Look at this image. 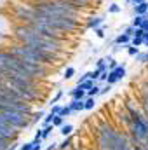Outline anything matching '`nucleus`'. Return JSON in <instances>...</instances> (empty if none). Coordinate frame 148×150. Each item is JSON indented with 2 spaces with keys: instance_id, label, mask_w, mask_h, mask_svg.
Here are the masks:
<instances>
[{
  "instance_id": "f257e3e1",
  "label": "nucleus",
  "mask_w": 148,
  "mask_h": 150,
  "mask_svg": "<svg viewBox=\"0 0 148 150\" xmlns=\"http://www.w3.org/2000/svg\"><path fill=\"white\" fill-rule=\"evenodd\" d=\"M12 40L19 42V44H25V45L40 47V49L54 52L58 56H63V49H65V44H66L63 40H54V38L44 37L28 25H16L14 32H12Z\"/></svg>"
},
{
  "instance_id": "f03ea898",
  "label": "nucleus",
  "mask_w": 148,
  "mask_h": 150,
  "mask_svg": "<svg viewBox=\"0 0 148 150\" xmlns=\"http://www.w3.org/2000/svg\"><path fill=\"white\" fill-rule=\"evenodd\" d=\"M120 129H117L115 126H111L110 122H101L96 127V149L98 150H113L115 143L120 136Z\"/></svg>"
},
{
  "instance_id": "7ed1b4c3",
  "label": "nucleus",
  "mask_w": 148,
  "mask_h": 150,
  "mask_svg": "<svg viewBox=\"0 0 148 150\" xmlns=\"http://www.w3.org/2000/svg\"><path fill=\"white\" fill-rule=\"evenodd\" d=\"M4 115V119L12 126V127H16L18 131H23V129H26L30 124H32V117L30 115H26V113L23 112H18V110H5V112H0Z\"/></svg>"
},
{
  "instance_id": "20e7f679",
  "label": "nucleus",
  "mask_w": 148,
  "mask_h": 150,
  "mask_svg": "<svg viewBox=\"0 0 148 150\" xmlns=\"http://www.w3.org/2000/svg\"><path fill=\"white\" fill-rule=\"evenodd\" d=\"M12 32H14L12 21H11L4 12H0V33L5 35V37H9V38H12Z\"/></svg>"
},
{
  "instance_id": "39448f33",
  "label": "nucleus",
  "mask_w": 148,
  "mask_h": 150,
  "mask_svg": "<svg viewBox=\"0 0 148 150\" xmlns=\"http://www.w3.org/2000/svg\"><path fill=\"white\" fill-rule=\"evenodd\" d=\"M103 23H105V16H94V18H89L85 21V28L87 30H96V28L103 26Z\"/></svg>"
},
{
  "instance_id": "423d86ee",
  "label": "nucleus",
  "mask_w": 148,
  "mask_h": 150,
  "mask_svg": "<svg viewBox=\"0 0 148 150\" xmlns=\"http://www.w3.org/2000/svg\"><path fill=\"white\" fill-rule=\"evenodd\" d=\"M68 94H70L72 100H85V98H87V93H85L84 89H80L78 86H75L73 89H70Z\"/></svg>"
},
{
  "instance_id": "0eeeda50",
  "label": "nucleus",
  "mask_w": 148,
  "mask_h": 150,
  "mask_svg": "<svg viewBox=\"0 0 148 150\" xmlns=\"http://www.w3.org/2000/svg\"><path fill=\"white\" fill-rule=\"evenodd\" d=\"M131 38L132 37H129L127 33H118L117 37H115V40H113V45H127V44H131Z\"/></svg>"
},
{
  "instance_id": "6e6552de",
  "label": "nucleus",
  "mask_w": 148,
  "mask_h": 150,
  "mask_svg": "<svg viewBox=\"0 0 148 150\" xmlns=\"http://www.w3.org/2000/svg\"><path fill=\"white\" fill-rule=\"evenodd\" d=\"M132 14L134 16H147L148 14V2H143L140 5H134L132 7Z\"/></svg>"
},
{
  "instance_id": "1a4fd4ad",
  "label": "nucleus",
  "mask_w": 148,
  "mask_h": 150,
  "mask_svg": "<svg viewBox=\"0 0 148 150\" xmlns=\"http://www.w3.org/2000/svg\"><path fill=\"white\" fill-rule=\"evenodd\" d=\"M68 105H70V108L73 112H84L85 110V101L84 100H72Z\"/></svg>"
},
{
  "instance_id": "9d476101",
  "label": "nucleus",
  "mask_w": 148,
  "mask_h": 150,
  "mask_svg": "<svg viewBox=\"0 0 148 150\" xmlns=\"http://www.w3.org/2000/svg\"><path fill=\"white\" fill-rule=\"evenodd\" d=\"M72 149H73V136L63 138V142L58 145V150H72Z\"/></svg>"
},
{
  "instance_id": "9b49d317",
  "label": "nucleus",
  "mask_w": 148,
  "mask_h": 150,
  "mask_svg": "<svg viewBox=\"0 0 148 150\" xmlns=\"http://www.w3.org/2000/svg\"><path fill=\"white\" fill-rule=\"evenodd\" d=\"M73 124H70V122H65L61 127H59V133L63 134V138H66V136H72V133H73Z\"/></svg>"
},
{
  "instance_id": "f8f14e48",
  "label": "nucleus",
  "mask_w": 148,
  "mask_h": 150,
  "mask_svg": "<svg viewBox=\"0 0 148 150\" xmlns=\"http://www.w3.org/2000/svg\"><path fill=\"white\" fill-rule=\"evenodd\" d=\"M111 72H115V77L118 79V82L122 80V79H125V75H127V68H125V65H118L115 70H111Z\"/></svg>"
},
{
  "instance_id": "ddd939ff",
  "label": "nucleus",
  "mask_w": 148,
  "mask_h": 150,
  "mask_svg": "<svg viewBox=\"0 0 148 150\" xmlns=\"http://www.w3.org/2000/svg\"><path fill=\"white\" fill-rule=\"evenodd\" d=\"M96 68L99 70V72H106L108 70V59L106 58H99L98 61H96ZM110 72V70H108Z\"/></svg>"
},
{
  "instance_id": "4468645a",
  "label": "nucleus",
  "mask_w": 148,
  "mask_h": 150,
  "mask_svg": "<svg viewBox=\"0 0 148 150\" xmlns=\"http://www.w3.org/2000/svg\"><path fill=\"white\" fill-rule=\"evenodd\" d=\"M75 74H77V68H75V67H66L65 72H63V80H70V79H73Z\"/></svg>"
},
{
  "instance_id": "2eb2a0df",
  "label": "nucleus",
  "mask_w": 148,
  "mask_h": 150,
  "mask_svg": "<svg viewBox=\"0 0 148 150\" xmlns=\"http://www.w3.org/2000/svg\"><path fill=\"white\" fill-rule=\"evenodd\" d=\"M125 51H127V54L129 56H132V58H136L141 51H140V47H136V45H132V44H127L125 45Z\"/></svg>"
},
{
  "instance_id": "dca6fc26",
  "label": "nucleus",
  "mask_w": 148,
  "mask_h": 150,
  "mask_svg": "<svg viewBox=\"0 0 148 150\" xmlns=\"http://www.w3.org/2000/svg\"><path fill=\"white\" fill-rule=\"evenodd\" d=\"M47 113L44 112V110H38V112H33L30 117H32V124H37L38 120H44V117H45Z\"/></svg>"
},
{
  "instance_id": "f3484780",
  "label": "nucleus",
  "mask_w": 148,
  "mask_h": 150,
  "mask_svg": "<svg viewBox=\"0 0 148 150\" xmlns=\"http://www.w3.org/2000/svg\"><path fill=\"white\" fill-rule=\"evenodd\" d=\"M101 94V86H98V84H94L89 91H87V96H91V98H96V96H99Z\"/></svg>"
},
{
  "instance_id": "a211bd4d",
  "label": "nucleus",
  "mask_w": 148,
  "mask_h": 150,
  "mask_svg": "<svg viewBox=\"0 0 148 150\" xmlns=\"http://www.w3.org/2000/svg\"><path fill=\"white\" fill-rule=\"evenodd\" d=\"M52 131H54V124H49V126L42 127V140H47L52 134Z\"/></svg>"
},
{
  "instance_id": "6ab92c4d",
  "label": "nucleus",
  "mask_w": 148,
  "mask_h": 150,
  "mask_svg": "<svg viewBox=\"0 0 148 150\" xmlns=\"http://www.w3.org/2000/svg\"><path fill=\"white\" fill-rule=\"evenodd\" d=\"M145 18H147V16H134V18H132V21H131V25H132L134 28H141V25H143Z\"/></svg>"
},
{
  "instance_id": "aec40b11",
  "label": "nucleus",
  "mask_w": 148,
  "mask_h": 150,
  "mask_svg": "<svg viewBox=\"0 0 148 150\" xmlns=\"http://www.w3.org/2000/svg\"><path fill=\"white\" fill-rule=\"evenodd\" d=\"M94 84H96V82H94V80H91V79H89V80H85V82H80V84H77V86H78V87H80V89H84V91H85V93H87V91H89V89H91V87H92V86H94Z\"/></svg>"
},
{
  "instance_id": "412c9836",
  "label": "nucleus",
  "mask_w": 148,
  "mask_h": 150,
  "mask_svg": "<svg viewBox=\"0 0 148 150\" xmlns=\"http://www.w3.org/2000/svg\"><path fill=\"white\" fill-rule=\"evenodd\" d=\"M84 101H85V110H92V108L96 107V98H91V96H87Z\"/></svg>"
},
{
  "instance_id": "4be33fe9",
  "label": "nucleus",
  "mask_w": 148,
  "mask_h": 150,
  "mask_svg": "<svg viewBox=\"0 0 148 150\" xmlns=\"http://www.w3.org/2000/svg\"><path fill=\"white\" fill-rule=\"evenodd\" d=\"M101 74H103V72H99L98 68L89 70V79H91V80H94V82H98V80H99V77H101Z\"/></svg>"
},
{
  "instance_id": "5701e85b",
  "label": "nucleus",
  "mask_w": 148,
  "mask_h": 150,
  "mask_svg": "<svg viewBox=\"0 0 148 150\" xmlns=\"http://www.w3.org/2000/svg\"><path fill=\"white\" fill-rule=\"evenodd\" d=\"M136 61H138V63H141V65H147V63H148V51L140 52V54L136 56Z\"/></svg>"
},
{
  "instance_id": "b1692460",
  "label": "nucleus",
  "mask_w": 148,
  "mask_h": 150,
  "mask_svg": "<svg viewBox=\"0 0 148 150\" xmlns=\"http://www.w3.org/2000/svg\"><path fill=\"white\" fill-rule=\"evenodd\" d=\"M120 9H122V7H120L118 4H115V2H113V4L108 5V14H118V12H120Z\"/></svg>"
},
{
  "instance_id": "393cba45",
  "label": "nucleus",
  "mask_w": 148,
  "mask_h": 150,
  "mask_svg": "<svg viewBox=\"0 0 148 150\" xmlns=\"http://www.w3.org/2000/svg\"><path fill=\"white\" fill-rule=\"evenodd\" d=\"M94 35H96L98 38H105V35H106V28H105V25L99 26V28H96V30H94Z\"/></svg>"
},
{
  "instance_id": "a878e982",
  "label": "nucleus",
  "mask_w": 148,
  "mask_h": 150,
  "mask_svg": "<svg viewBox=\"0 0 148 150\" xmlns=\"http://www.w3.org/2000/svg\"><path fill=\"white\" fill-rule=\"evenodd\" d=\"M11 40H12V38H9V37H5V35L0 33V49H5V47L11 44Z\"/></svg>"
},
{
  "instance_id": "bb28decb",
  "label": "nucleus",
  "mask_w": 148,
  "mask_h": 150,
  "mask_svg": "<svg viewBox=\"0 0 148 150\" xmlns=\"http://www.w3.org/2000/svg\"><path fill=\"white\" fill-rule=\"evenodd\" d=\"M61 98H63V91L59 89V91H58V93H56V94L52 96V100L49 101V105H51V107H52V105H56V103H58V101H59Z\"/></svg>"
},
{
  "instance_id": "cd10ccee",
  "label": "nucleus",
  "mask_w": 148,
  "mask_h": 150,
  "mask_svg": "<svg viewBox=\"0 0 148 150\" xmlns=\"http://www.w3.org/2000/svg\"><path fill=\"white\" fill-rule=\"evenodd\" d=\"M52 124H54V127H61V126L65 124V117L56 115V117H54V120H52Z\"/></svg>"
},
{
  "instance_id": "c85d7f7f",
  "label": "nucleus",
  "mask_w": 148,
  "mask_h": 150,
  "mask_svg": "<svg viewBox=\"0 0 148 150\" xmlns=\"http://www.w3.org/2000/svg\"><path fill=\"white\" fill-rule=\"evenodd\" d=\"M131 44H132V45H136V47H141V45H145V40H143V38H140V37H132V38H131Z\"/></svg>"
},
{
  "instance_id": "c756f323",
  "label": "nucleus",
  "mask_w": 148,
  "mask_h": 150,
  "mask_svg": "<svg viewBox=\"0 0 148 150\" xmlns=\"http://www.w3.org/2000/svg\"><path fill=\"white\" fill-rule=\"evenodd\" d=\"M117 82H118V79L115 77V72H110V74H108V80H106V84H110V86H115Z\"/></svg>"
},
{
  "instance_id": "7c9ffc66",
  "label": "nucleus",
  "mask_w": 148,
  "mask_h": 150,
  "mask_svg": "<svg viewBox=\"0 0 148 150\" xmlns=\"http://www.w3.org/2000/svg\"><path fill=\"white\" fill-rule=\"evenodd\" d=\"M72 113H75L72 108H70V105H66V107H63V110H61V117H68V115H72Z\"/></svg>"
},
{
  "instance_id": "2f4dec72",
  "label": "nucleus",
  "mask_w": 148,
  "mask_h": 150,
  "mask_svg": "<svg viewBox=\"0 0 148 150\" xmlns=\"http://www.w3.org/2000/svg\"><path fill=\"white\" fill-rule=\"evenodd\" d=\"M61 110H63V107L56 103V105H52V107H51V110H49V112L54 113V115H59V113H61Z\"/></svg>"
},
{
  "instance_id": "473e14b6",
  "label": "nucleus",
  "mask_w": 148,
  "mask_h": 150,
  "mask_svg": "<svg viewBox=\"0 0 148 150\" xmlns=\"http://www.w3.org/2000/svg\"><path fill=\"white\" fill-rule=\"evenodd\" d=\"M33 142H26V143H23L21 147H19V150H33Z\"/></svg>"
},
{
  "instance_id": "72a5a7b5",
  "label": "nucleus",
  "mask_w": 148,
  "mask_h": 150,
  "mask_svg": "<svg viewBox=\"0 0 148 150\" xmlns=\"http://www.w3.org/2000/svg\"><path fill=\"white\" fill-rule=\"evenodd\" d=\"M134 30H136V28H134L132 25H129V26H125V28H124V33H127L129 37H132V35H134Z\"/></svg>"
},
{
  "instance_id": "f704fd0d",
  "label": "nucleus",
  "mask_w": 148,
  "mask_h": 150,
  "mask_svg": "<svg viewBox=\"0 0 148 150\" xmlns=\"http://www.w3.org/2000/svg\"><path fill=\"white\" fill-rule=\"evenodd\" d=\"M118 65H120V63H118V61H117V59H111L110 63H108V70H115V68H117V67H118Z\"/></svg>"
},
{
  "instance_id": "c9c22d12",
  "label": "nucleus",
  "mask_w": 148,
  "mask_h": 150,
  "mask_svg": "<svg viewBox=\"0 0 148 150\" xmlns=\"http://www.w3.org/2000/svg\"><path fill=\"white\" fill-rule=\"evenodd\" d=\"M134 150H148V142H145V143H138V145H134Z\"/></svg>"
},
{
  "instance_id": "e433bc0d",
  "label": "nucleus",
  "mask_w": 148,
  "mask_h": 150,
  "mask_svg": "<svg viewBox=\"0 0 148 150\" xmlns=\"http://www.w3.org/2000/svg\"><path fill=\"white\" fill-rule=\"evenodd\" d=\"M143 35H145V30H143V28H136V30H134V35H132V37H140V38H143Z\"/></svg>"
},
{
  "instance_id": "4c0bfd02",
  "label": "nucleus",
  "mask_w": 148,
  "mask_h": 150,
  "mask_svg": "<svg viewBox=\"0 0 148 150\" xmlns=\"http://www.w3.org/2000/svg\"><path fill=\"white\" fill-rule=\"evenodd\" d=\"M19 147H21V145H19V143H18V140H16V142H12V143L7 147V150H19Z\"/></svg>"
},
{
  "instance_id": "58836bf2",
  "label": "nucleus",
  "mask_w": 148,
  "mask_h": 150,
  "mask_svg": "<svg viewBox=\"0 0 148 150\" xmlns=\"http://www.w3.org/2000/svg\"><path fill=\"white\" fill-rule=\"evenodd\" d=\"M110 91H111V86H110V84H105V86L101 87V96H103V94H106V93H110Z\"/></svg>"
},
{
  "instance_id": "ea45409f",
  "label": "nucleus",
  "mask_w": 148,
  "mask_h": 150,
  "mask_svg": "<svg viewBox=\"0 0 148 150\" xmlns=\"http://www.w3.org/2000/svg\"><path fill=\"white\" fill-rule=\"evenodd\" d=\"M108 74H110L108 70H106V72H103L101 77H99V82H105V84H106V80H108Z\"/></svg>"
},
{
  "instance_id": "a19ab883",
  "label": "nucleus",
  "mask_w": 148,
  "mask_h": 150,
  "mask_svg": "<svg viewBox=\"0 0 148 150\" xmlns=\"http://www.w3.org/2000/svg\"><path fill=\"white\" fill-rule=\"evenodd\" d=\"M7 4H9V0H0V12H4L7 9Z\"/></svg>"
},
{
  "instance_id": "79ce46f5",
  "label": "nucleus",
  "mask_w": 148,
  "mask_h": 150,
  "mask_svg": "<svg viewBox=\"0 0 148 150\" xmlns=\"http://www.w3.org/2000/svg\"><path fill=\"white\" fill-rule=\"evenodd\" d=\"M58 145H59V143H56V142H52V143H51V145H49V147H47L45 150H58Z\"/></svg>"
},
{
  "instance_id": "37998d69",
  "label": "nucleus",
  "mask_w": 148,
  "mask_h": 150,
  "mask_svg": "<svg viewBox=\"0 0 148 150\" xmlns=\"http://www.w3.org/2000/svg\"><path fill=\"white\" fill-rule=\"evenodd\" d=\"M141 28H143L145 32H148V16L145 18V21H143V25H141Z\"/></svg>"
},
{
  "instance_id": "c03bdc74",
  "label": "nucleus",
  "mask_w": 148,
  "mask_h": 150,
  "mask_svg": "<svg viewBox=\"0 0 148 150\" xmlns=\"http://www.w3.org/2000/svg\"><path fill=\"white\" fill-rule=\"evenodd\" d=\"M143 40H145V47H148V32H145V35H143Z\"/></svg>"
},
{
  "instance_id": "a18cd8bd",
  "label": "nucleus",
  "mask_w": 148,
  "mask_h": 150,
  "mask_svg": "<svg viewBox=\"0 0 148 150\" xmlns=\"http://www.w3.org/2000/svg\"><path fill=\"white\" fill-rule=\"evenodd\" d=\"M132 2H134V0H125L124 5H125V7H132Z\"/></svg>"
},
{
  "instance_id": "49530a36",
  "label": "nucleus",
  "mask_w": 148,
  "mask_h": 150,
  "mask_svg": "<svg viewBox=\"0 0 148 150\" xmlns=\"http://www.w3.org/2000/svg\"><path fill=\"white\" fill-rule=\"evenodd\" d=\"M143 2H148V0H134V2H132V7H134V5H140V4H143Z\"/></svg>"
},
{
  "instance_id": "de8ad7c7",
  "label": "nucleus",
  "mask_w": 148,
  "mask_h": 150,
  "mask_svg": "<svg viewBox=\"0 0 148 150\" xmlns=\"http://www.w3.org/2000/svg\"><path fill=\"white\" fill-rule=\"evenodd\" d=\"M35 138H42V129H37L35 131Z\"/></svg>"
},
{
  "instance_id": "09e8293b",
  "label": "nucleus",
  "mask_w": 148,
  "mask_h": 150,
  "mask_svg": "<svg viewBox=\"0 0 148 150\" xmlns=\"http://www.w3.org/2000/svg\"><path fill=\"white\" fill-rule=\"evenodd\" d=\"M147 16H148V14H147Z\"/></svg>"
}]
</instances>
